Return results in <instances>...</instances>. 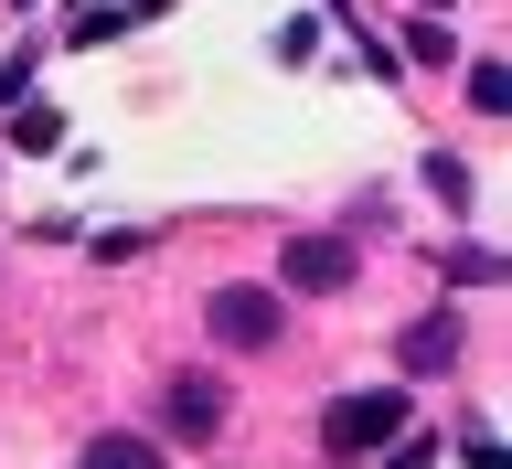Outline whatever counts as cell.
I'll list each match as a JSON object with an SVG mask.
<instances>
[{"label": "cell", "mask_w": 512, "mask_h": 469, "mask_svg": "<svg viewBox=\"0 0 512 469\" xmlns=\"http://www.w3.org/2000/svg\"><path fill=\"white\" fill-rule=\"evenodd\" d=\"M75 469H160V448L150 438H86V459Z\"/></svg>", "instance_id": "6"}, {"label": "cell", "mask_w": 512, "mask_h": 469, "mask_svg": "<svg viewBox=\"0 0 512 469\" xmlns=\"http://www.w3.org/2000/svg\"><path fill=\"white\" fill-rule=\"evenodd\" d=\"M427 192H438L448 214H459V203H470V171H459V160H448V150H438V160H427Z\"/></svg>", "instance_id": "8"}, {"label": "cell", "mask_w": 512, "mask_h": 469, "mask_svg": "<svg viewBox=\"0 0 512 469\" xmlns=\"http://www.w3.org/2000/svg\"><path fill=\"white\" fill-rule=\"evenodd\" d=\"M278 288H299V299L352 288V246H342V235H299V246H278Z\"/></svg>", "instance_id": "3"}, {"label": "cell", "mask_w": 512, "mask_h": 469, "mask_svg": "<svg viewBox=\"0 0 512 469\" xmlns=\"http://www.w3.org/2000/svg\"><path fill=\"white\" fill-rule=\"evenodd\" d=\"M160 416H171L182 438H214V427H224V384H203V374H171V395H160Z\"/></svg>", "instance_id": "4"}, {"label": "cell", "mask_w": 512, "mask_h": 469, "mask_svg": "<svg viewBox=\"0 0 512 469\" xmlns=\"http://www.w3.org/2000/svg\"><path fill=\"white\" fill-rule=\"evenodd\" d=\"M384 438H406V395H395V384L331 395V406H320V448H331V459H374Z\"/></svg>", "instance_id": "1"}, {"label": "cell", "mask_w": 512, "mask_h": 469, "mask_svg": "<svg viewBox=\"0 0 512 469\" xmlns=\"http://www.w3.org/2000/svg\"><path fill=\"white\" fill-rule=\"evenodd\" d=\"M459 352H470V342H459V320H416V331H406V374H448V363H459Z\"/></svg>", "instance_id": "5"}, {"label": "cell", "mask_w": 512, "mask_h": 469, "mask_svg": "<svg viewBox=\"0 0 512 469\" xmlns=\"http://www.w3.org/2000/svg\"><path fill=\"white\" fill-rule=\"evenodd\" d=\"M448 278H459V288H491V278H502V256H491V246H459V256H448Z\"/></svg>", "instance_id": "9"}, {"label": "cell", "mask_w": 512, "mask_h": 469, "mask_svg": "<svg viewBox=\"0 0 512 469\" xmlns=\"http://www.w3.org/2000/svg\"><path fill=\"white\" fill-rule=\"evenodd\" d=\"M203 331H214L224 352H278L288 299H278V288H214V299H203Z\"/></svg>", "instance_id": "2"}, {"label": "cell", "mask_w": 512, "mask_h": 469, "mask_svg": "<svg viewBox=\"0 0 512 469\" xmlns=\"http://www.w3.org/2000/svg\"><path fill=\"white\" fill-rule=\"evenodd\" d=\"M470 107H480V118H502V107H512V75H502V64H470Z\"/></svg>", "instance_id": "7"}]
</instances>
